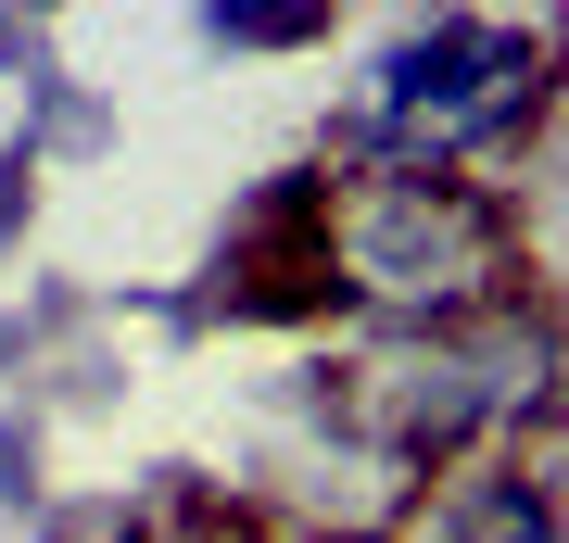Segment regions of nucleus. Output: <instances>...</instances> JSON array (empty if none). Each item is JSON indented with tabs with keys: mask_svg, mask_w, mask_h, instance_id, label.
Segmentation results:
<instances>
[{
	"mask_svg": "<svg viewBox=\"0 0 569 543\" xmlns=\"http://www.w3.org/2000/svg\"><path fill=\"white\" fill-rule=\"evenodd\" d=\"M329 253H342V279H355L367 303H406V316L456 329L468 303L493 291V265H507V228H493V202H481V190L392 164V178H355V190H342V215H329Z\"/></svg>",
	"mask_w": 569,
	"mask_h": 543,
	"instance_id": "obj_2",
	"label": "nucleus"
},
{
	"mask_svg": "<svg viewBox=\"0 0 569 543\" xmlns=\"http://www.w3.org/2000/svg\"><path fill=\"white\" fill-rule=\"evenodd\" d=\"M443 543H557V505L531 481H507V467H481V481L443 493Z\"/></svg>",
	"mask_w": 569,
	"mask_h": 543,
	"instance_id": "obj_3",
	"label": "nucleus"
},
{
	"mask_svg": "<svg viewBox=\"0 0 569 543\" xmlns=\"http://www.w3.org/2000/svg\"><path fill=\"white\" fill-rule=\"evenodd\" d=\"M203 39H228V51H291V39H317V13H203Z\"/></svg>",
	"mask_w": 569,
	"mask_h": 543,
	"instance_id": "obj_4",
	"label": "nucleus"
},
{
	"mask_svg": "<svg viewBox=\"0 0 569 543\" xmlns=\"http://www.w3.org/2000/svg\"><path fill=\"white\" fill-rule=\"evenodd\" d=\"M380 164L367 178H392V164H418V178H443L456 152H493L507 127L545 101V51L519 39V26H481V13H443V26H406V39L380 51Z\"/></svg>",
	"mask_w": 569,
	"mask_h": 543,
	"instance_id": "obj_1",
	"label": "nucleus"
},
{
	"mask_svg": "<svg viewBox=\"0 0 569 543\" xmlns=\"http://www.w3.org/2000/svg\"><path fill=\"white\" fill-rule=\"evenodd\" d=\"M26 467H39V455H26V430H0V493H13V505L39 493V481H26Z\"/></svg>",
	"mask_w": 569,
	"mask_h": 543,
	"instance_id": "obj_5",
	"label": "nucleus"
}]
</instances>
